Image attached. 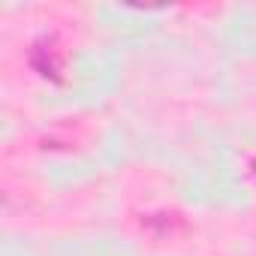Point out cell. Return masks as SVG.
I'll list each match as a JSON object with an SVG mask.
<instances>
[{
    "instance_id": "cell-1",
    "label": "cell",
    "mask_w": 256,
    "mask_h": 256,
    "mask_svg": "<svg viewBox=\"0 0 256 256\" xmlns=\"http://www.w3.org/2000/svg\"><path fill=\"white\" fill-rule=\"evenodd\" d=\"M253 172H256V163H253Z\"/></svg>"
}]
</instances>
